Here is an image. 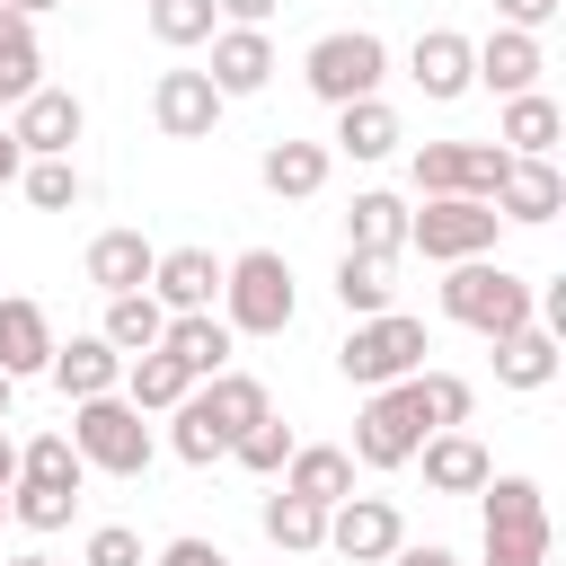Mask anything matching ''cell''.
<instances>
[{
	"label": "cell",
	"instance_id": "obj_43",
	"mask_svg": "<svg viewBox=\"0 0 566 566\" xmlns=\"http://www.w3.org/2000/svg\"><path fill=\"white\" fill-rule=\"evenodd\" d=\"M557 9H566V0H495V27H522V35H539Z\"/></svg>",
	"mask_w": 566,
	"mask_h": 566
},
{
	"label": "cell",
	"instance_id": "obj_7",
	"mask_svg": "<svg viewBox=\"0 0 566 566\" xmlns=\"http://www.w3.org/2000/svg\"><path fill=\"white\" fill-rule=\"evenodd\" d=\"M486 566H548V504L531 478H486Z\"/></svg>",
	"mask_w": 566,
	"mask_h": 566
},
{
	"label": "cell",
	"instance_id": "obj_19",
	"mask_svg": "<svg viewBox=\"0 0 566 566\" xmlns=\"http://www.w3.org/2000/svg\"><path fill=\"white\" fill-rule=\"evenodd\" d=\"M230 318H212V310H168V327H159V354H177L186 363V380H212V371H230Z\"/></svg>",
	"mask_w": 566,
	"mask_h": 566
},
{
	"label": "cell",
	"instance_id": "obj_12",
	"mask_svg": "<svg viewBox=\"0 0 566 566\" xmlns=\"http://www.w3.org/2000/svg\"><path fill=\"white\" fill-rule=\"evenodd\" d=\"M9 133H18L27 159H71V142L88 133V106H80L71 88H27L18 115H9Z\"/></svg>",
	"mask_w": 566,
	"mask_h": 566
},
{
	"label": "cell",
	"instance_id": "obj_24",
	"mask_svg": "<svg viewBox=\"0 0 566 566\" xmlns=\"http://www.w3.org/2000/svg\"><path fill=\"white\" fill-rule=\"evenodd\" d=\"M150 265H159V248L142 230H97L88 239V283L97 292H150Z\"/></svg>",
	"mask_w": 566,
	"mask_h": 566
},
{
	"label": "cell",
	"instance_id": "obj_14",
	"mask_svg": "<svg viewBox=\"0 0 566 566\" xmlns=\"http://www.w3.org/2000/svg\"><path fill=\"white\" fill-rule=\"evenodd\" d=\"M407 80L433 97V106H451V97H469L478 88V62H469V35L460 27H424L416 44H407Z\"/></svg>",
	"mask_w": 566,
	"mask_h": 566
},
{
	"label": "cell",
	"instance_id": "obj_47",
	"mask_svg": "<svg viewBox=\"0 0 566 566\" xmlns=\"http://www.w3.org/2000/svg\"><path fill=\"white\" fill-rule=\"evenodd\" d=\"M18 168H27V150H18V133L0 124V186H18Z\"/></svg>",
	"mask_w": 566,
	"mask_h": 566
},
{
	"label": "cell",
	"instance_id": "obj_39",
	"mask_svg": "<svg viewBox=\"0 0 566 566\" xmlns=\"http://www.w3.org/2000/svg\"><path fill=\"white\" fill-rule=\"evenodd\" d=\"M71 513H80V495H71V486H35V478H9V522H27L35 539H44V531H62Z\"/></svg>",
	"mask_w": 566,
	"mask_h": 566
},
{
	"label": "cell",
	"instance_id": "obj_23",
	"mask_svg": "<svg viewBox=\"0 0 566 566\" xmlns=\"http://www.w3.org/2000/svg\"><path fill=\"white\" fill-rule=\"evenodd\" d=\"M327 168H336V150L327 142H265V159H256V177H265V195H283V203H310L318 186H327Z\"/></svg>",
	"mask_w": 566,
	"mask_h": 566
},
{
	"label": "cell",
	"instance_id": "obj_20",
	"mask_svg": "<svg viewBox=\"0 0 566 566\" xmlns=\"http://www.w3.org/2000/svg\"><path fill=\"white\" fill-rule=\"evenodd\" d=\"M44 380H53V389L80 407V398H106V389L124 380V354H115L106 336H71V345L53 336V363H44Z\"/></svg>",
	"mask_w": 566,
	"mask_h": 566
},
{
	"label": "cell",
	"instance_id": "obj_34",
	"mask_svg": "<svg viewBox=\"0 0 566 566\" xmlns=\"http://www.w3.org/2000/svg\"><path fill=\"white\" fill-rule=\"evenodd\" d=\"M336 301L345 318H371V310H398V283H389V256H336Z\"/></svg>",
	"mask_w": 566,
	"mask_h": 566
},
{
	"label": "cell",
	"instance_id": "obj_1",
	"mask_svg": "<svg viewBox=\"0 0 566 566\" xmlns=\"http://www.w3.org/2000/svg\"><path fill=\"white\" fill-rule=\"evenodd\" d=\"M442 318L495 345V336L531 327V283L513 265H495V256H460V265H442Z\"/></svg>",
	"mask_w": 566,
	"mask_h": 566
},
{
	"label": "cell",
	"instance_id": "obj_28",
	"mask_svg": "<svg viewBox=\"0 0 566 566\" xmlns=\"http://www.w3.org/2000/svg\"><path fill=\"white\" fill-rule=\"evenodd\" d=\"M407 133H398V106L389 97H345L336 106V150L345 159H389Z\"/></svg>",
	"mask_w": 566,
	"mask_h": 566
},
{
	"label": "cell",
	"instance_id": "obj_52",
	"mask_svg": "<svg viewBox=\"0 0 566 566\" xmlns=\"http://www.w3.org/2000/svg\"><path fill=\"white\" fill-rule=\"evenodd\" d=\"M0 522H9V486H0Z\"/></svg>",
	"mask_w": 566,
	"mask_h": 566
},
{
	"label": "cell",
	"instance_id": "obj_35",
	"mask_svg": "<svg viewBox=\"0 0 566 566\" xmlns=\"http://www.w3.org/2000/svg\"><path fill=\"white\" fill-rule=\"evenodd\" d=\"M195 389H203V407H212V424H221V433H248V424L274 407L256 371H212V380H195Z\"/></svg>",
	"mask_w": 566,
	"mask_h": 566
},
{
	"label": "cell",
	"instance_id": "obj_50",
	"mask_svg": "<svg viewBox=\"0 0 566 566\" xmlns=\"http://www.w3.org/2000/svg\"><path fill=\"white\" fill-rule=\"evenodd\" d=\"M9 407H18V380H9V371H0V424H9Z\"/></svg>",
	"mask_w": 566,
	"mask_h": 566
},
{
	"label": "cell",
	"instance_id": "obj_42",
	"mask_svg": "<svg viewBox=\"0 0 566 566\" xmlns=\"http://www.w3.org/2000/svg\"><path fill=\"white\" fill-rule=\"evenodd\" d=\"M80 566H142V531L133 522H97L80 539Z\"/></svg>",
	"mask_w": 566,
	"mask_h": 566
},
{
	"label": "cell",
	"instance_id": "obj_22",
	"mask_svg": "<svg viewBox=\"0 0 566 566\" xmlns=\"http://www.w3.org/2000/svg\"><path fill=\"white\" fill-rule=\"evenodd\" d=\"M345 248L354 256H407V195H389V186H363L354 195V212H345Z\"/></svg>",
	"mask_w": 566,
	"mask_h": 566
},
{
	"label": "cell",
	"instance_id": "obj_51",
	"mask_svg": "<svg viewBox=\"0 0 566 566\" xmlns=\"http://www.w3.org/2000/svg\"><path fill=\"white\" fill-rule=\"evenodd\" d=\"M0 566H62V557H44V548H27V557H0Z\"/></svg>",
	"mask_w": 566,
	"mask_h": 566
},
{
	"label": "cell",
	"instance_id": "obj_49",
	"mask_svg": "<svg viewBox=\"0 0 566 566\" xmlns=\"http://www.w3.org/2000/svg\"><path fill=\"white\" fill-rule=\"evenodd\" d=\"M18 478V442H9V424H0V486Z\"/></svg>",
	"mask_w": 566,
	"mask_h": 566
},
{
	"label": "cell",
	"instance_id": "obj_30",
	"mask_svg": "<svg viewBox=\"0 0 566 566\" xmlns=\"http://www.w3.org/2000/svg\"><path fill=\"white\" fill-rule=\"evenodd\" d=\"M115 389H124L142 416H168L195 380H186V363H177V354H159V345H150V354H124V380H115Z\"/></svg>",
	"mask_w": 566,
	"mask_h": 566
},
{
	"label": "cell",
	"instance_id": "obj_5",
	"mask_svg": "<svg viewBox=\"0 0 566 566\" xmlns=\"http://www.w3.org/2000/svg\"><path fill=\"white\" fill-rule=\"evenodd\" d=\"M504 212L486 195H424V212H407V248L424 265H460V256H495Z\"/></svg>",
	"mask_w": 566,
	"mask_h": 566
},
{
	"label": "cell",
	"instance_id": "obj_48",
	"mask_svg": "<svg viewBox=\"0 0 566 566\" xmlns=\"http://www.w3.org/2000/svg\"><path fill=\"white\" fill-rule=\"evenodd\" d=\"M9 18H44V9H62V0H0Z\"/></svg>",
	"mask_w": 566,
	"mask_h": 566
},
{
	"label": "cell",
	"instance_id": "obj_36",
	"mask_svg": "<svg viewBox=\"0 0 566 566\" xmlns=\"http://www.w3.org/2000/svg\"><path fill=\"white\" fill-rule=\"evenodd\" d=\"M407 398H416L424 433H442V424H469V407H478V389H469L460 371H407Z\"/></svg>",
	"mask_w": 566,
	"mask_h": 566
},
{
	"label": "cell",
	"instance_id": "obj_4",
	"mask_svg": "<svg viewBox=\"0 0 566 566\" xmlns=\"http://www.w3.org/2000/svg\"><path fill=\"white\" fill-rule=\"evenodd\" d=\"M336 371H345L354 389H389V380L424 371V318H407V310H371V318H354L345 345H336Z\"/></svg>",
	"mask_w": 566,
	"mask_h": 566
},
{
	"label": "cell",
	"instance_id": "obj_10",
	"mask_svg": "<svg viewBox=\"0 0 566 566\" xmlns=\"http://www.w3.org/2000/svg\"><path fill=\"white\" fill-rule=\"evenodd\" d=\"M221 106H230V97H221L203 71H159V80H150V124H159L168 142H212V133H221Z\"/></svg>",
	"mask_w": 566,
	"mask_h": 566
},
{
	"label": "cell",
	"instance_id": "obj_31",
	"mask_svg": "<svg viewBox=\"0 0 566 566\" xmlns=\"http://www.w3.org/2000/svg\"><path fill=\"white\" fill-rule=\"evenodd\" d=\"M168 451H177L186 469H212V460H230V433L212 424V407H203V389H186V398L168 407Z\"/></svg>",
	"mask_w": 566,
	"mask_h": 566
},
{
	"label": "cell",
	"instance_id": "obj_3",
	"mask_svg": "<svg viewBox=\"0 0 566 566\" xmlns=\"http://www.w3.org/2000/svg\"><path fill=\"white\" fill-rule=\"evenodd\" d=\"M71 451H80L97 478H142L159 442H150L142 407H133L124 389H106V398H80V407H71Z\"/></svg>",
	"mask_w": 566,
	"mask_h": 566
},
{
	"label": "cell",
	"instance_id": "obj_29",
	"mask_svg": "<svg viewBox=\"0 0 566 566\" xmlns=\"http://www.w3.org/2000/svg\"><path fill=\"white\" fill-rule=\"evenodd\" d=\"M256 522H265V539H274L283 557L327 548V504H310V495H292V486H274V495L256 504Z\"/></svg>",
	"mask_w": 566,
	"mask_h": 566
},
{
	"label": "cell",
	"instance_id": "obj_46",
	"mask_svg": "<svg viewBox=\"0 0 566 566\" xmlns=\"http://www.w3.org/2000/svg\"><path fill=\"white\" fill-rule=\"evenodd\" d=\"M212 9H221V27H265L283 0H212Z\"/></svg>",
	"mask_w": 566,
	"mask_h": 566
},
{
	"label": "cell",
	"instance_id": "obj_27",
	"mask_svg": "<svg viewBox=\"0 0 566 566\" xmlns=\"http://www.w3.org/2000/svg\"><path fill=\"white\" fill-rule=\"evenodd\" d=\"M557 133H566V115H557V97H548V88H522V97H504V124H495V142H504L513 159H548V150H557Z\"/></svg>",
	"mask_w": 566,
	"mask_h": 566
},
{
	"label": "cell",
	"instance_id": "obj_8",
	"mask_svg": "<svg viewBox=\"0 0 566 566\" xmlns=\"http://www.w3.org/2000/svg\"><path fill=\"white\" fill-rule=\"evenodd\" d=\"M416 442H424V416H416V398H407V380H389V389H371L363 398V416H354V469H407L416 460Z\"/></svg>",
	"mask_w": 566,
	"mask_h": 566
},
{
	"label": "cell",
	"instance_id": "obj_32",
	"mask_svg": "<svg viewBox=\"0 0 566 566\" xmlns=\"http://www.w3.org/2000/svg\"><path fill=\"white\" fill-rule=\"evenodd\" d=\"M159 327H168V310H159L150 292H106V318H97V336H106L115 354H150V345H159Z\"/></svg>",
	"mask_w": 566,
	"mask_h": 566
},
{
	"label": "cell",
	"instance_id": "obj_38",
	"mask_svg": "<svg viewBox=\"0 0 566 566\" xmlns=\"http://www.w3.org/2000/svg\"><path fill=\"white\" fill-rule=\"evenodd\" d=\"M18 478H35V486H88V460L71 451V433H35V442H18Z\"/></svg>",
	"mask_w": 566,
	"mask_h": 566
},
{
	"label": "cell",
	"instance_id": "obj_18",
	"mask_svg": "<svg viewBox=\"0 0 566 566\" xmlns=\"http://www.w3.org/2000/svg\"><path fill=\"white\" fill-rule=\"evenodd\" d=\"M150 301H159V310H212V301H221V256H212V248H159Z\"/></svg>",
	"mask_w": 566,
	"mask_h": 566
},
{
	"label": "cell",
	"instance_id": "obj_45",
	"mask_svg": "<svg viewBox=\"0 0 566 566\" xmlns=\"http://www.w3.org/2000/svg\"><path fill=\"white\" fill-rule=\"evenodd\" d=\"M380 566H460V557H451L442 539H398V548H389Z\"/></svg>",
	"mask_w": 566,
	"mask_h": 566
},
{
	"label": "cell",
	"instance_id": "obj_2",
	"mask_svg": "<svg viewBox=\"0 0 566 566\" xmlns=\"http://www.w3.org/2000/svg\"><path fill=\"white\" fill-rule=\"evenodd\" d=\"M221 318H230V336H283L301 318V292H292L283 248H239L221 265Z\"/></svg>",
	"mask_w": 566,
	"mask_h": 566
},
{
	"label": "cell",
	"instance_id": "obj_44",
	"mask_svg": "<svg viewBox=\"0 0 566 566\" xmlns=\"http://www.w3.org/2000/svg\"><path fill=\"white\" fill-rule=\"evenodd\" d=\"M159 566H230V548H221V539H195V531H186V539H168V548H159Z\"/></svg>",
	"mask_w": 566,
	"mask_h": 566
},
{
	"label": "cell",
	"instance_id": "obj_6",
	"mask_svg": "<svg viewBox=\"0 0 566 566\" xmlns=\"http://www.w3.org/2000/svg\"><path fill=\"white\" fill-rule=\"evenodd\" d=\"M301 80H310V97H327V106H345V97H380V80H389V44H380L371 27H336V35H318V44L301 53Z\"/></svg>",
	"mask_w": 566,
	"mask_h": 566
},
{
	"label": "cell",
	"instance_id": "obj_16",
	"mask_svg": "<svg viewBox=\"0 0 566 566\" xmlns=\"http://www.w3.org/2000/svg\"><path fill=\"white\" fill-rule=\"evenodd\" d=\"M416 460H424V486H433V495H478V486L495 478V460H486V442H478L469 424L424 433V442H416Z\"/></svg>",
	"mask_w": 566,
	"mask_h": 566
},
{
	"label": "cell",
	"instance_id": "obj_26",
	"mask_svg": "<svg viewBox=\"0 0 566 566\" xmlns=\"http://www.w3.org/2000/svg\"><path fill=\"white\" fill-rule=\"evenodd\" d=\"M283 486L310 495V504H345V495H354V451H345V442H292Z\"/></svg>",
	"mask_w": 566,
	"mask_h": 566
},
{
	"label": "cell",
	"instance_id": "obj_33",
	"mask_svg": "<svg viewBox=\"0 0 566 566\" xmlns=\"http://www.w3.org/2000/svg\"><path fill=\"white\" fill-rule=\"evenodd\" d=\"M27 88H44V44H35V18H9V9H0V106H18Z\"/></svg>",
	"mask_w": 566,
	"mask_h": 566
},
{
	"label": "cell",
	"instance_id": "obj_25",
	"mask_svg": "<svg viewBox=\"0 0 566 566\" xmlns=\"http://www.w3.org/2000/svg\"><path fill=\"white\" fill-rule=\"evenodd\" d=\"M557 363H566V345H557L539 318H531V327H513V336H495V380H504V389H522V398H531V389H548V380H557Z\"/></svg>",
	"mask_w": 566,
	"mask_h": 566
},
{
	"label": "cell",
	"instance_id": "obj_9",
	"mask_svg": "<svg viewBox=\"0 0 566 566\" xmlns=\"http://www.w3.org/2000/svg\"><path fill=\"white\" fill-rule=\"evenodd\" d=\"M504 159H513L504 142H416L407 177H416V195H486V203H495Z\"/></svg>",
	"mask_w": 566,
	"mask_h": 566
},
{
	"label": "cell",
	"instance_id": "obj_40",
	"mask_svg": "<svg viewBox=\"0 0 566 566\" xmlns=\"http://www.w3.org/2000/svg\"><path fill=\"white\" fill-rule=\"evenodd\" d=\"M142 18H150V35H159L168 53H186V44H203V35L221 27V9H212V0H150Z\"/></svg>",
	"mask_w": 566,
	"mask_h": 566
},
{
	"label": "cell",
	"instance_id": "obj_15",
	"mask_svg": "<svg viewBox=\"0 0 566 566\" xmlns=\"http://www.w3.org/2000/svg\"><path fill=\"white\" fill-rule=\"evenodd\" d=\"M495 212L522 221V230H548V221L566 212V177H557V159H504V177H495Z\"/></svg>",
	"mask_w": 566,
	"mask_h": 566
},
{
	"label": "cell",
	"instance_id": "obj_13",
	"mask_svg": "<svg viewBox=\"0 0 566 566\" xmlns=\"http://www.w3.org/2000/svg\"><path fill=\"white\" fill-rule=\"evenodd\" d=\"M203 44H212L203 80H212L221 97H256V88L274 80V35H265V27H212Z\"/></svg>",
	"mask_w": 566,
	"mask_h": 566
},
{
	"label": "cell",
	"instance_id": "obj_17",
	"mask_svg": "<svg viewBox=\"0 0 566 566\" xmlns=\"http://www.w3.org/2000/svg\"><path fill=\"white\" fill-rule=\"evenodd\" d=\"M469 62H478V88H495V97H522V88H539V71H548L539 35H522V27L478 35V44H469Z\"/></svg>",
	"mask_w": 566,
	"mask_h": 566
},
{
	"label": "cell",
	"instance_id": "obj_37",
	"mask_svg": "<svg viewBox=\"0 0 566 566\" xmlns=\"http://www.w3.org/2000/svg\"><path fill=\"white\" fill-rule=\"evenodd\" d=\"M292 442H301V433H292V424H283V416L265 407V416H256L248 433H230V460H239L248 478H283V460H292Z\"/></svg>",
	"mask_w": 566,
	"mask_h": 566
},
{
	"label": "cell",
	"instance_id": "obj_11",
	"mask_svg": "<svg viewBox=\"0 0 566 566\" xmlns=\"http://www.w3.org/2000/svg\"><path fill=\"white\" fill-rule=\"evenodd\" d=\"M398 539H407V522H398L389 495H345V504H327V548H336L345 566H380Z\"/></svg>",
	"mask_w": 566,
	"mask_h": 566
},
{
	"label": "cell",
	"instance_id": "obj_21",
	"mask_svg": "<svg viewBox=\"0 0 566 566\" xmlns=\"http://www.w3.org/2000/svg\"><path fill=\"white\" fill-rule=\"evenodd\" d=\"M44 363H53V318H44V301L0 292V371H9V380H35Z\"/></svg>",
	"mask_w": 566,
	"mask_h": 566
},
{
	"label": "cell",
	"instance_id": "obj_41",
	"mask_svg": "<svg viewBox=\"0 0 566 566\" xmlns=\"http://www.w3.org/2000/svg\"><path fill=\"white\" fill-rule=\"evenodd\" d=\"M18 186H27V203H35V212H71V203L88 195V177H80L71 159H27V168H18Z\"/></svg>",
	"mask_w": 566,
	"mask_h": 566
}]
</instances>
